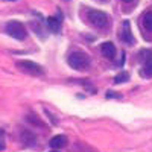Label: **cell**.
<instances>
[{
	"label": "cell",
	"mask_w": 152,
	"mask_h": 152,
	"mask_svg": "<svg viewBox=\"0 0 152 152\" xmlns=\"http://www.w3.org/2000/svg\"><path fill=\"white\" fill-rule=\"evenodd\" d=\"M26 120L31 123V125H34V126H37V128H46V125H44V122L37 116L35 113H31V114H28L26 116Z\"/></svg>",
	"instance_id": "11"
},
{
	"label": "cell",
	"mask_w": 152,
	"mask_h": 152,
	"mask_svg": "<svg viewBox=\"0 0 152 152\" xmlns=\"http://www.w3.org/2000/svg\"><path fill=\"white\" fill-rule=\"evenodd\" d=\"M128 79H129V73L128 72H122V73H119L116 78H114V84H123Z\"/></svg>",
	"instance_id": "14"
},
{
	"label": "cell",
	"mask_w": 152,
	"mask_h": 152,
	"mask_svg": "<svg viewBox=\"0 0 152 152\" xmlns=\"http://www.w3.org/2000/svg\"><path fill=\"white\" fill-rule=\"evenodd\" d=\"M9 2H12V0H9Z\"/></svg>",
	"instance_id": "22"
},
{
	"label": "cell",
	"mask_w": 152,
	"mask_h": 152,
	"mask_svg": "<svg viewBox=\"0 0 152 152\" xmlns=\"http://www.w3.org/2000/svg\"><path fill=\"white\" fill-rule=\"evenodd\" d=\"M66 145H67V137L62 135V134L52 137V140H50V148H52V149H56V151L61 149V148H64Z\"/></svg>",
	"instance_id": "8"
},
{
	"label": "cell",
	"mask_w": 152,
	"mask_h": 152,
	"mask_svg": "<svg viewBox=\"0 0 152 152\" xmlns=\"http://www.w3.org/2000/svg\"><path fill=\"white\" fill-rule=\"evenodd\" d=\"M142 21H143V26L146 31H152V12H146Z\"/></svg>",
	"instance_id": "13"
},
{
	"label": "cell",
	"mask_w": 152,
	"mask_h": 152,
	"mask_svg": "<svg viewBox=\"0 0 152 152\" xmlns=\"http://www.w3.org/2000/svg\"><path fill=\"white\" fill-rule=\"evenodd\" d=\"M50 152H58V151H56V149H52V151H50Z\"/></svg>",
	"instance_id": "20"
},
{
	"label": "cell",
	"mask_w": 152,
	"mask_h": 152,
	"mask_svg": "<svg viewBox=\"0 0 152 152\" xmlns=\"http://www.w3.org/2000/svg\"><path fill=\"white\" fill-rule=\"evenodd\" d=\"M100 2H107V0H100Z\"/></svg>",
	"instance_id": "21"
},
{
	"label": "cell",
	"mask_w": 152,
	"mask_h": 152,
	"mask_svg": "<svg viewBox=\"0 0 152 152\" xmlns=\"http://www.w3.org/2000/svg\"><path fill=\"white\" fill-rule=\"evenodd\" d=\"M107 97H120V94H114V93H107Z\"/></svg>",
	"instance_id": "18"
},
{
	"label": "cell",
	"mask_w": 152,
	"mask_h": 152,
	"mask_svg": "<svg viewBox=\"0 0 152 152\" xmlns=\"http://www.w3.org/2000/svg\"><path fill=\"white\" fill-rule=\"evenodd\" d=\"M100 52H102V55L108 59H114L116 58V46H114L111 41H105L102 43V46H100Z\"/></svg>",
	"instance_id": "6"
},
{
	"label": "cell",
	"mask_w": 152,
	"mask_h": 152,
	"mask_svg": "<svg viewBox=\"0 0 152 152\" xmlns=\"http://www.w3.org/2000/svg\"><path fill=\"white\" fill-rule=\"evenodd\" d=\"M122 2H125V3H129V2H132V0H122Z\"/></svg>",
	"instance_id": "19"
},
{
	"label": "cell",
	"mask_w": 152,
	"mask_h": 152,
	"mask_svg": "<svg viewBox=\"0 0 152 152\" xmlns=\"http://www.w3.org/2000/svg\"><path fill=\"white\" fill-rule=\"evenodd\" d=\"M72 82H75V84H81L82 87H85L90 93H96V88H94V85L91 84V82H88V81H84V79H79V81H72Z\"/></svg>",
	"instance_id": "15"
},
{
	"label": "cell",
	"mask_w": 152,
	"mask_h": 152,
	"mask_svg": "<svg viewBox=\"0 0 152 152\" xmlns=\"http://www.w3.org/2000/svg\"><path fill=\"white\" fill-rule=\"evenodd\" d=\"M87 20L91 26L97 29H108L110 28V17L108 14L97 9H88L87 11Z\"/></svg>",
	"instance_id": "2"
},
{
	"label": "cell",
	"mask_w": 152,
	"mask_h": 152,
	"mask_svg": "<svg viewBox=\"0 0 152 152\" xmlns=\"http://www.w3.org/2000/svg\"><path fill=\"white\" fill-rule=\"evenodd\" d=\"M138 61H140L143 66L151 64V62H152V50H149V49H142L140 52H138Z\"/></svg>",
	"instance_id": "10"
},
{
	"label": "cell",
	"mask_w": 152,
	"mask_h": 152,
	"mask_svg": "<svg viewBox=\"0 0 152 152\" xmlns=\"http://www.w3.org/2000/svg\"><path fill=\"white\" fill-rule=\"evenodd\" d=\"M20 138H21L23 145H26V146H35L37 145V137L29 129H23L20 132Z\"/></svg>",
	"instance_id": "7"
},
{
	"label": "cell",
	"mask_w": 152,
	"mask_h": 152,
	"mask_svg": "<svg viewBox=\"0 0 152 152\" xmlns=\"http://www.w3.org/2000/svg\"><path fill=\"white\" fill-rule=\"evenodd\" d=\"M6 138H5V131L3 129H0V151H3L5 146H6Z\"/></svg>",
	"instance_id": "17"
},
{
	"label": "cell",
	"mask_w": 152,
	"mask_h": 152,
	"mask_svg": "<svg viewBox=\"0 0 152 152\" xmlns=\"http://www.w3.org/2000/svg\"><path fill=\"white\" fill-rule=\"evenodd\" d=\"M120 40L128 44V46H134L135 44V38L132 35V31H131V24L128 20H125L122 23V29H120Z\"/></svg>",
	"instance_id": "5"
},
{
	"label": "cell",
	"mask_w": 152,
	"mask_h": 152,
	"mask_svg": "<svg viewBox=\"0 0 152 152\" xmlns=\"http://www.w3.org/2000/svg\"><path fill=\"white\" fill-rule=\"evenodd\" d=\"M15 66L20 70L26 72V73H29L32 76H43L44 75V69L40 64H37V62L31 61V59H18Z\"/></svg>",
	"instance_id": "4"
},
{
	"label": "cell",
	"mask_w": 152,
	"mask_h": 152,
	"mask_svg": "<svg viewBox=\"0 0 152 152\" xmlns=\"http://www.w3.org/2000/svg\"><path fill=\"white\" fill-rule=\"evenodd\" d=\"M67 62L69 66L73 69V70H78V72H85L90 67L91 61H90V56H88L85 52H81V50H76V52H72L67 58Z\"/></svg>",
	"instance_id": "1"
},
{
	"label": "cell",
	"mask_w": 152,
	"mask_h": 152,
	"mask_svg": "<svg viewBox=\"0 0 152 152\" xmlns=\"http://www.w3.org/2000/svg\"><path fill=\"white\" fill-rule=\"evenodd\" d=\"M5 32L9 37L15 38V40H24V38L28 37L26 28H24L23 23H20V21H8L6 26H5Z\"/></svg>",
	"instance_id": "3"
},
{
	"label": "cell",
	"mask_w": 152,
	"mask_h": 152,
	"mask_svg": "<svg viewBox=\"0 0 152 152\" xmlns=\"http://www.w3.org/2000/svg\"><path fill=\"white\" fill-rule=\"evenodd\" d=\"M72 152H96V151L93 148H90L88 145H85V143L78 142V143H75L72 146Z\"/></svg>",
	"instance_id": "12"
},
{
	"label": "cell",
	"mask_w": 152,
	"mask_h": 152,
	"mask_svg": "<svg viewBox=\"0 0 152 152\" xmlns=\"http://www.w3.org/2000/svg\"><path fill=\"white\" fill-rule=\"evenodd\" d=\"M140 76H143V78H151V76H152V62H151V64H146V66L142 67Z\"/></svg>",
	"instance_id": "16"
},
{
	"label": "cell",
	"mask_w": 152,
	"mask_h": 152,
	"mask_svg": "<svg viewBox=\"0 0 152 152\" xmlns=\"http://www.w3.org/2000/svg\"><path fill=\"white\" fill-rule=\"evenodd\" d=\"M47 28L50 32L59 34L61 32V18L59 17H49L47 18Z\"/></svg>",
	"instance_id": "9"
}]
</instances>
